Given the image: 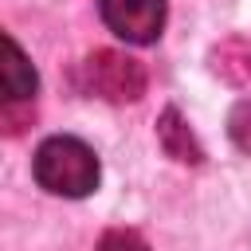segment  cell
<instances>
[{
  "mask_svg": "<svg viewBox=\"0 0 251 251\" xmlns=\"http://www.w3.org/2000/svg\"><path fill=\"white\" fill-rule=\"evenodd\" d=\"M31 173L39 180V188H47L51 196H90L98 188V157L86 141L78 137H47L39 149H35V161H31Z\"/></svg>",
  "mask_w": 251,
  "mask_h": 251,
  "instance_id": "obj_1",
  "label": "cell"
},
{
  "mask_svg": "<svg viewBox=\"0 0 251 251\" xmlns=\"http://www.w3.org/2000/svg\"><path fill=\"white\" fill-rule=\"evenodd\" d=\"M82 82H86L90 94L122 106V102H137V98L145 94V67H141L137 59H129L126 51L102 47V51L86 55V63H82Z\"/></svg>",
  "mask_w": 251,
  "mask_h": 251,
  "instance_id": "obj_2",
  "label": "cell"
},
{
  "mask_svg": "<svg viewBox=\"0 0 251 251\" xmlns=\"http://www.w3.org/2000/svg\"><path fill=\"white\" fill-rule=\"evenodd\" d=\"M212 67L220 78H227L231 86H251V43L247 39H224L212 51Z\"/></svg>",
  "mask_w": 251,
  "mask_h": 251,
  "instance_id": "obj_6",
  "label": "cell"
},
{
  "mask_svg": "<svg viewBox=\"0 0 251 251\" xmlns=\"http://www.w3.org/2000/svg\"><path fill=\"white\" fill-rule=\"evenodd\" d=\"M227 133H231V141H235V149H243V153H251V98H243V102H235V110L227 114Z\"/></svg>",
  "mask_w": 251,
  "mask_h": 251,
  "instance_id": "obj_7",
  "label": "cell"
},
{
  "mask_svg": "<svg viewBox=\"0 0 251 251\" xmlns=\"http://www.w3.org/2000/svg\"><path fill=\"white\" fill-rule=\"evenodd\" d=\"M35 86H39V75L31 67V59L24 55V47L0 31V110H12V106H27L35 98Z\"/></svg>",
  "mask_w": 251,
  "mask_h": 251,
  "instance_id": "obj_4",
  "label": "cell"
},
{
  "mask_svg": "<svg viewBox=\"0 0 251 251\" xmlns=\"http://www.w3.org/2000/svg\"><path fill=\"white\" fill-rule=\"evenodd\" d=\"M106 27L126 43H153L165 27V0H98Z\"/></svg>",
  "mask_w": 251,
  "mask_h": 251,
  "instance_id": "obj_3",
  "label": "cell"
},
{
  "mask_svg": "<svg viewBox=\"0 0 251 251\" xmlns=\"http://www.w3.org/2000/svg\"><path fill=\"white\" fill-rule=\"evenodd\" d=\"M157 133H161V145H165V153H169L173 161H180V165H200V161H204V149L196 145V137L188 133V126L180 122L176 110H165V114H161Z\"/></svg>",
  "mask_w": 251,
  "mask_h": 251,
  "instance_id": "obj_5",
  "label": "cell"
},
{
  "mask_svg": "<svg viewBox=\"0 0 251 251\" xmlns=\"http://www.w3.org/2000/svg\"><path fill=\"white\" fill-rule=\"evenodd\" d=\"M98 251H149V243H145L137 231H129V227H114V231L102 235Z\"/></svg>",
  "mask_w": 251,
  "mask_h": 251,
  "instance_id": "obj_8",
  "label": "cell"
}]
</instances>
